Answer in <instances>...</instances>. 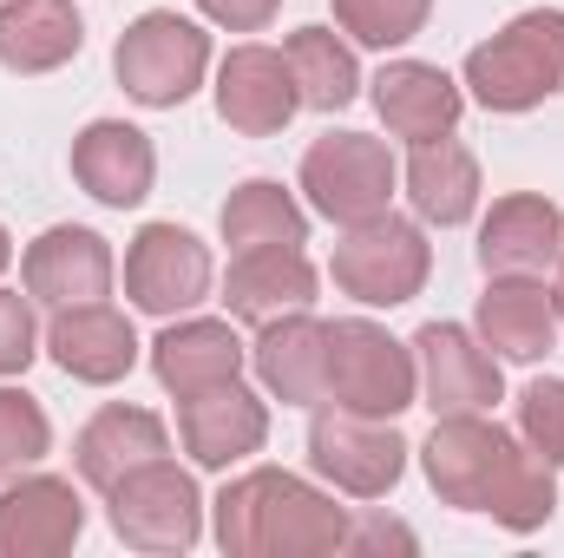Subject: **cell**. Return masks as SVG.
Here are the masks:
<instances>
[{
    "label": "cell",
    "instance_id": "cell-1",
    "mask_svg": "<svg viewBox=\"0 0 564 558\" xmlns=\"http://www.w3.org/2000/svg\"><path fill=\"white\" fill-rule=\"evenodd\" d=\"M421 466L440 506L492 513L506 533H539L558 513V480H552L558 466L486 415H433Z\"/></svg>",
    "mask_w": 564,
    "mask_h": 558
},
{
    "label": "cell",
    "instance_id": "cell-2",
    "mask_svg": "<svg viewBox=\"0 0 564 558\" xmlns=\"http://www.w3.org/2000/svg\"><path fill=\"white\" fill-rule=\"evenodd\" d=\"M210 539L224 558H335L348 546V506L289 466H250L224 480Z\"/></svg>",
    "mask_w": 564,
    "mask_h": 558
},
{
    "label": "cell",
    "instance_id": "cell-3",
    "mask_svg": "<svg viewBox=\"0 0 564 558\" xmlns=\"http://www.w3.org/2000/svg\"><path fill=\"white\" fill-rule=\"evenodd\" d=\"M459 86L486 112H532L564 93V7H532L466 53Z\"/></svg>",
    "mask_w": 564,
    "mask_h": 558
},
{
    "label": "cell",
    "instance_id": "cell-4",
    "mask_svg": "<svg viewBox=\"0 0 564 558\" xmlns=\"http://www.w3.org/2000/svg\"><path fill=\"white\" fill-rule=\"evenodd\" d=\"M328 401L348 408V415H368V420L408 415L421 401L414 342H394L368 315L328 322Z\"/></svg>",
    "mask_w": 564,
    "mask_h": 558
},
{
    "label": "cell",
    "instance_id": "cell-5",
    "mask_svg": "<svg viewBox=\"0 0 564 558\" xmlns=\"http://www.w3.org/2000/svg\"><path fill=\"white\" fill-rule=\"evenodd\" d=\"M112 73H119L126 99H139L151 112H171V106H184L204 86V73H210V33L197 20L171 13V7H151V13H139L119 33Z\"/></svg>",
    "mask_w": 564,
    "mask_h": 558
},
{
    "label": "cell",
    "instance_id": "cell-6",
    "mask_svg": "<svg viewBox=\"0 0 564 558\" xmlns=\"http://www.w3.org/2000/svg\"><path fill=\"white\" fill-rule=\"evenodd\" d=\"M328 277H335L341 296H355L361 309H401L433 277V244H426V230L414 217L381 211V217L341 230V244L328 257Z\"/></svg>",
    "mask_w": 564,
    "mask_h": 558
},
{
    "label": "cell",
    "instance_id": "cell-7",
    "mask_svg": "<svg viewBox=\"0 0 564 558\" xmlns=\"http://www.w3.org/2000/svg\"><path fill=\"white\" fill-rule=\"evenodd\" d=\"M295 184L308 191V211H315V217L355 230V224L394 211L401 171H394V151L381 139H368V132H328V139H315L302 151Z\"/></svg>",
    "mask_w": 564,
    "mask_h": 558
},
{
    "label": "cell",
    "instance_id": "cell-8",
    "mask_svg": "<svg viewBox=\"0 0 564 558\" xmlns=\"http://www.w3.org/2000/svg\"><path fill=\"white\" fill-rule=\"evenodd\" d=\"M408 453L414 447L394 433V420L348 415L335 401H322V415L308 420V466L348 500H388L408 473Z\"/></svg>",
    "mask_w": 564,
    "mask_h": 558
},
{
    "label": "cell",
    "instance_id": "cell-9",
    "mask_svg": "<svg viewBox=\"0 0 564 558\" xmlns=\"http://www.w3.org/2000/svg\"><path fill=\"white\" fill-rule=\"evenodd\" d=\"M106 519H112V533L132 546V552H191L197 539H204V493H197V480L184 473V466H171V453L164 460H151L139 473H126L112 493H106Z\"/></svg>",
    "mask_w": 564,
    "mask_h": 558
},
{
    "label": "cell",
    "instance_id": "cell-10",
    "mask_svg": "<svg viewBox=\"0 0 564 558\" xmlns=\"http://www.w3.org/2000/svg\"><path fill=\"white\" fill-rule=\"evenodd\" d=\"M126 296L158 322L191 315L210 296V250L184 224H144L126 250Z\"/></svg>",
    "mask_w": 564,
    "mask_h": 558
},
{
    "label": "cell",
    "instance_id": "cell-11",
    "mask_svg": "<svg viewBox=\"0 0 564 558\" xmlns=\"http://www.w3.org/2000/svg\"><path fill=\"white\" fill-rule=\"evenodd\" d=\"M414 368H421V395L433 415H486L506 395L499 355L459 322H426L414 335Z\"/></svg>",
    "mask_w": 564,
    "mask_h": 558
},
{
    "label": "cell",
    "instance_id": "cell-12",
    "mask_svg": "<svg viewBox=\"0 0 564 558\" xmlns=\"http://www.w3.org/2000/svg\"><path fill=\"white\" fill-rule=\"evenodd\" d=\"M217 119L243 139H276L282 126L302 112V93H295V73H289V53L263 46V40H243L224 53L217 66Z\"/></svg>",
    "mask_w": 564,
    "mask_h": 558
},
{
    "label": "cell",
    "instance_id": "cell-13",
    "mask_svg": "<svg viewBox=\"0 0 564 558\" xmlns=\"http://www.w3.org/2000/svg\"><path fill=\"white\" fill-rule=\"evenodd\" d=\"M112 244L86 224H53L26 244L20 257V282L40 309H79V302H106L112 296Z\"/></svg>",
    "mask_w": 564,
    "mask_h": 558
},
{
    "label": "cell",
    "instance_id": "cell-14",
    "mask_svg": "<svg viewBox=\"0 0 564 558\" xmlns=\"http://www.w3.org/2000/svg\"><path fill=\"white\" fill-rule=\"evenodd\" d=\"M177 440H184L191 466L230 473V466H243L250 453H263V440H270V408H263V395H250L243 382H217V388L177 401Z\"/></svg>",
    "mask_w": 564,
    "mask_h": 558
},
{
    "label": "cell",
    "instance_id": "cell-15",
    "mask_svg": "<svg viewBox=\"0 0 564 558\" xmlns=\"http://www.w3.org/2000/svg\"><path fill=\"white\" fill-rule=\"evenodd\" d=\"M46 355L59 375L86 382V388H112L139 368V329L132 315H119L112 302H79V309H53L46 322Z\"/></svg>",
    "mask_w": 564,
    "mask_h": 558
},
{
    "label": "cell",
    "instance_id": "cell-16",
    "mask_svg": "<svg viewBox=\"0 0 564 558\" xmlns=\"http://www.w3.org/2000/svg\"><path fill=\"white\" fill-rule=\"evenodd\" d=\"M86 533V500L59 473H26L0 493V558H59Z\"/></svg>",
    "mask_w": 564,
    "mask_h": 558
},
{
    "label": "cell",
    "instance_id": "cell-17",
    "mask_svg": "<svg viewBox=\"0 0 564 558\" xmlns=\"http://www.w3.org/2000/svg\"><path fill=\"white\" fill-rule=\"evenodd\" d=\"M368 99L381 112V126L408 144L426 139H453L459 132V112H466V86L426 60H388L375 79H368Z\"/></svg>",
    "mask_w": 564,
    "mask_h": 558
},
{
    "label": "cell",
    "instance_id": "cell-18",
    "mask_svg": "<svg viewBox=\"0 0 564 558\" xmlns=\"http://www.w3.org/2000/svg\"><path fill=\"white\" fill-rule=\"evenodd\" d=\"M250 368H257L270 401L322 408L328 401V322H315V309L263 322V335L250 342Z\"/></svg>",
    "mask_w": 564,
    "mask_h": 558
},
{
    "label": "cell",
    "instance_id": "cell-19",
    "mask_svg": "<svg viewBox=\"0 0 564 558\" xmlns=\"http://www.w3.org/2000/svg\"><path fill=\"white\" fill-rule=\"evenodd\" d=\"M564 250V211L545 191H512L479 224V270L486 277H545Z\"/></svg>",
    "mask_w": 564,
    "mask_h": 558
},
{
    "label": "cell",
    "instance_id": "cell-20",
    "mask_svg": "<svg viewBox=\"0 0 564 558\" xmlns=\"http://www.w3.org/2000/svg\"><path fill=\"white\" fill-rule=\"evenodd\" d=\"M243 362H250L243 335H237L230 322H217V315H171L164 335L151 342V375H158V388L177 395V401H184V395H204V388H217V382H237Z\"/></svg>",
    "mask_w": 564,
    "mask_h": 558
},
{
    "label": "cell",
    "instance_id": "cell-21",
    "mask_svg": "<svg viewBox=\"0 0 564 558\" xmlns=\"http://www.w3.org/2000/svg\"><path fill=\"white\" fill-rule=\"evenodd\" d=\"M73 178L106 211H139L144 197H151V184H158V151L126 119H93L73 139Z\"/></svg>",
    "mask_w": 564,
    "mask_h": 558
},
{
    "label": "cell",
    "instance_id": "cell-22",
    "mask_svg": "<svg viewBox=\"0 0 564 558\" xmlns=\"http://www.w3.org/2000/svg\"><path fill=\"white\" fill-rule=\"evenodd\" d=\"M558 302L539 277H486L473 335L499 355V362H545L558 348Z\"/></svg>",
    "mask_w": 564,
    "mask_h": 558
},
{
    "label": "cell",
    "instance_id": "cell-23",
    "mask_svg": "<svg viewBox=\"0 0 564 558\" xmlns=\"http://www.w3.org/2000/svg\"><path fill=\"white\" fill-rule=\"evenodd\" d=\"M164 453H171V427L151 408H126V401L99 408L73 433V466H79V480L93 493H112L126 473H139V466L164 460Z\"/></svg>",
    "mask_w": 564,
    "mask_h": 558
},
{
    "label": "cell",
    "instance_id": "cell-24",
    "mask_svg": "<svg viewBox=\"0 0 564 558\" xmlns=\"http://www.w3.org/2000/svg\"><path fill=\"white\" fill-rule=\"evenodd\" d=\"M315 264L302 257V250H237V264H230V277H224V309H230V322H250V329H263V322H276V315H295V309H315Z\"/></svg>",
    "mask_w": 564,
    "mask_h": 558
},
{
    "label": "cell",
    "instance_id": "cell-25",
    "mask_svg": "<svg viewBox=\"0 0 564 558\" xmlns=\"http://www.w3.org/2000/svg\"><path fill=\"white\" fill-rule=\"evenodd\" d=\"M86 46V20L73 13V0H0V66L20 79L59 73L66 60H79Z\"/></svg>",
    "mask_w": 564,
    "mask_h": 558
},
{
    "label": "cell",
    "instance_id": "cell-26",
    "mask_svg": "<svg viewBox=\"0 0 564 558\" xmlns=\"http://www.w3.org/2000/svg\"><path fill=\"white\" fill-rule=\"evenodd\" d=\"M401 184H408L414 217H421V224H440V230H459V224L479 211V191H486V184H479V158H473L459 139L414 144Z\"/></svg>",
    "mask_w": 564,
    "mask_h": 558
},
{
    "label": "cell",
    "instance_id": "cell-27",
    "mask_svg": "<svg viewBox=\"0 0 564 558\" xmlns=\"http://www.w3.org/2000/svg\"><path fill=\"white\" fill-rule=\"evenodd\" d=\"M217 230H224L230 250H276V244L302 250V244H308V211L282 191L276 178H243V184L224 197Z\"/></svg>",
    "mask_w": 564,
    "mask_h": 558
},
{
    "label": "cell",
    "instance_id": "cell-28",
    "mask_svg": "<svg viewBox=\"0 0 564 558\" xmlns=\"http://www.w3.org/2000/svg\"><path fill=\"white\" fill-rule=\"evenodd\" d=\"M282 53H289L295 93H302L308 112H341V106L361 99V60L335 26H295Z\"/></svg>",
    "mask_w": 564,
    "mask_h": 558
},
{
    "label": "cell",
    "instance_id": "cell-29",
    "mask_svg": "<svg viewBox=\"0 0 564 558\" xmlns=\"http://www.w3.org/2000/svg\"><path fill=\"white\" fill-rule=\"evenodd\" d=\"M335 7V26L355 40V46H375V53H394L408 40H421L433 0H328Z\"/></svg>",
    "mask_w": 564,
    "mask_h": 558
},
{
    "label": "cell",
    "instance_id": "cell-30",
    "mask_svg": "<svg viewBox=\"0 0 564 558\" xmlns=\"http://www.w3.org/2000/svg\"><path fill=\"white\" fill-rule=\"evenodd\" d=\"M53 453V420L33 395L20 388H0V486L20 480L26 466H40Z\"/></svg>",
    "mask_w": 564,
    "mask_h": 558
},
{
    "label": "cell",
    "instance_id": "cell-31",
    "mask_svg": "<svg viewBox=\"0 0 564 558\" xmlns=\"http://www.w3.org/2000/svg\"><path fill=\"white\" fill-rule=\"evenodd\" d=\"M519 440H525L539 460L564 466V375L525 382V395H519Z\"/></svg>",
    "mask_w": 564,
    "mask_h": 558
},
{
    "label": "cell",
    "instance_id": "cell-32",
    "mask_svg": "<svg viewBox=\"0 0 564 558\" xmlns=\"http://www.w3.org/2000/svg\"><path fill=\"white\" fill-rule=\"evenodd\" d=\"M40 355V322H33V296L0 289V382L26 375V362Z\"/></svg>",
    "mask_w": 564,
    "mask_h": 558
},
{
    "label": "cell",
    "instance_id": "cell-33",
    "mask_svg": "<svg viewBox=\"0 0 564 558\" xmlns=\"http://www.w3.org/2000/svg\"><path fill=\"white\" fill-rule=\"evenodd\" d=\"M197 13L224 33H263L282 13V0H197Z\"/></svg>",
    "mask_w": 564,
    "mask_h": 558
},
{
    "label": "cell",
    "instance_id": "cell-34",
    "mask_svg": "<svg viewBox=\"0 0 564 558\" xmlns=\"http://www.w3.org/2000/svg\"><path fill=\"white\" fill-rule=\"evenodd\" d=\"M421 539L401 526V519H381V513H368V519H348V546L341 552H414Z\"/></svg>",
    "mask_w": 564,
    "mask_h": 558
},
{
    "label": "cell",
    "instance_id": "cell-35",
    "mask_svg": "<svg viewBox=\"0 0 564 558\" xmlns=\"http://www.w3.org/2000/svg\"><path fill=\"white\" fill-rule=\"evenodd\" d=\"M552 302H558V315H564V250H558V282H552Z\"/></svg>",
    "mask_w": 564,
    "mask_h": 558
},
{
    "label": "cell",
    "instance_id": "cell-36",
    "mask_svg": "<svg viewBox=\"0 0 564 558\" xmlns=\"http://www.w3.org/2000/svg\"><path fill=\"white\" fill-rule=\"evenodd\" d=\"M13 264V237H7V224H0V270Z\"/></svg>",
    "mask_w": 564,
    "mask_h": 558
}]
</instances>
